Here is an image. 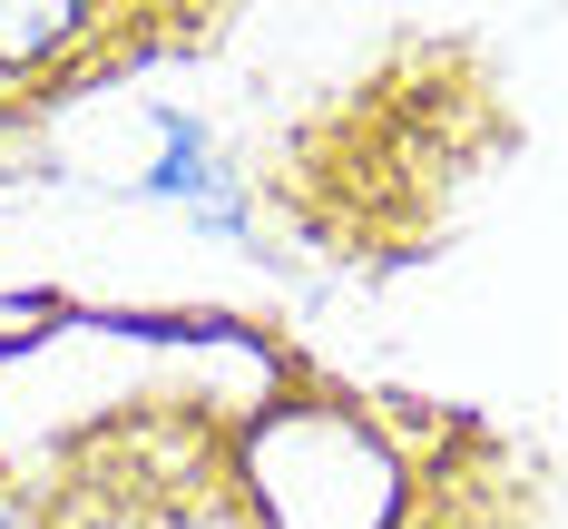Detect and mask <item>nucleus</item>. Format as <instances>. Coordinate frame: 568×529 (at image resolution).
Listing matches in <instances>:
<instances>
[{"mask_svg": "<svg viewBox=\"0 0 568 529\" xmlns=\"http://www.w3.org/2000/svg\"><path fill=\"white\" fill-rule=\"evenodd\" d=\"M138 186H148V196H176L196 226H216V235L245 226V186H235V167L206 147V128H196V118H176V109L158 118V167L138 176Z\"/></svg>", "mask_w": 568, "mask_h": 529, "instance_id": "1", "label": "nucleus"}, {"mask_svg": "<svg viewBox=\"0 0 568 529\" xmlns=\"http://www.w3.org/2000/svg\"><path fill=\"white\" fill-rule=\"evenodd\" d=\"M89 30V10L79 0H40V10H0V69H30V59L69 50Z\"/></svg>", "mask_w": 568, "mask_h": 529, "instance_id": "2", "label": "nucleus"}]
</instances>
